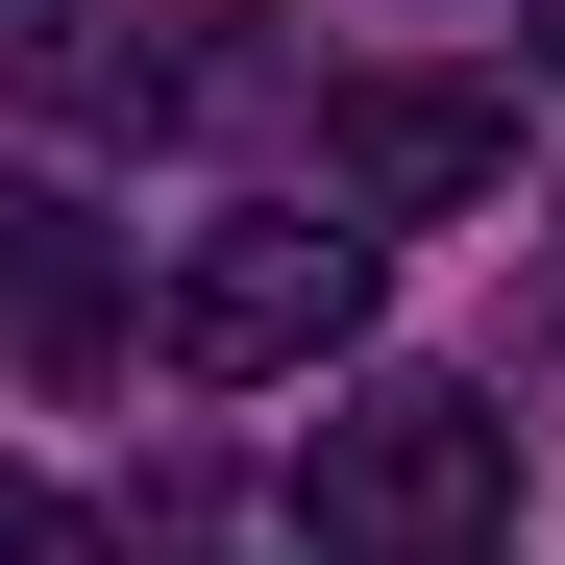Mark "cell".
<instances>
[{"label":"cell","instance_id":"1","mask_svg":"<svg viewBox=\"0 0 565 565\" xmlns=\"http://www.w3.org/2000/svg\"><path fill=\"white\" fill-rule=\"evenodd\" d=\"M320 541H344V565H492V541H516V418L443 394V369L344 394V418H320Z\"/></svg>","mask_w":565,"mask_h":565},{"label":"cell","instance_id":"2","mask_svg":"<svg viewBox=\"0 0 565 565\" xmlns=\"http://www.w3.org/2000/svg\"><path fill=\"white\" fill-rule=\"evenodd\" d=\"M344 320H369V246L344 222H198L172 246V369H222V394H296Z\"/></svg>","mask_w":565,"mask_h":565},{"label":"cell","instance_id":"3","mask_svg":"<svg viewBox=\"0 0 565 565\" xmlns=\"http://www.w3.org/2000/svg\"><path fill=\"white\" fill-rule=\"evenodd\" d=\"M492 172H516V99H492V74H344V99H320V222L344 246L369 222H467Z\"/></svg>","mask_w":565,"mask_h":565},{"label":"cell","instance_id":"4","mask_svg":"<svg viewBox=\"0 0 565 565\" xmlns=\"http://www.w3.org/2000/svg\"><path fill=\"white\" fill-rule=\"evenodd\" d=\"M0 344H25V369H99V344H124L99 198H50V172H0Z\"/></svg>","mask_w":565,"mask_h":565},{"label":"cell","instance_id":"5","mask_svg":"<svg viewBox=\"0 0 565 565\" xmlns=\"http://www.w3.org/2000/svg\"><path fill=\"white\" fill-rule=\"evenodd\" d=\"M25 99H50V124H148V99H172V50H25Z\"/></svg>","mask_w":565,"mask_h":565},{"label":"cell","instance_id":"6","mask_svg":"<svg viewBox=\"0 0 565 565\" xmlns=\"http://www.w3.org/2000/svg\"><path fill=\"white\" fill-rule=\"evenodd\" d=\"M0 565H99V516H74V492H25V467H0Z\"/></svg>","mask_w":565,"mask_h":565},{"label":"cell","instance_id":"7","mask_svg":"<svg viewBox=\"0 0 565 565\" xmlns=\"http://www.w3.org/2000/svg\"><path fill=\"white\" fill-rule=\"evenodd\" d=\"M516 25H541V50H565V0H516Z\"/></svg>","mask_w":565,"mask_h":565}]
</instances>
